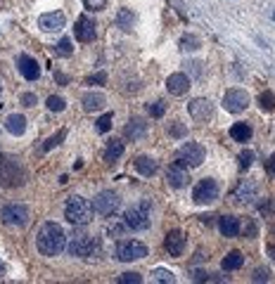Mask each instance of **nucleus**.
Here are the masks:
<instances>
[{"label": "nucleus", "mask_w": 275, "mask_h": 284, "mask_svg": "<svg viewBox=\"0 0 275 284\" xmlns=\"http://www.w3.org/2000/svg\"><path fill=\"white\" fill-rule=\"evenodd\" d=\"M36 246L43 256H60L67 246V235L57 223H45L38 230L36 237Z\"/></svg>", "instance_id": "obj_1"}, {"label": "nucleus", "mask_w": 275, "mask_h": 284, "mask_svg": "<svg viewBox=\"0 0 275 284\" xmlns=\"http://www.w3.org/2000/svg\"><path fill=\"white\" fill-rule=\"evenodd\" d=\"M64 218L71 225H88L93 218V204L83 197H71L64 206Z\"/></svg>", "instance_id": "obj_2"}, {"label": "nucleus", "mask_w": 275, "mask_h": 284, "mask_svg": "<svg viewBox=\"0 0 275 284\" xmlns=\"http://www.w3.org/2000/svg\"><path fill=\"white\" fill-rule=\"evenodd\" d=\"M26 180V173L15 159H0V185L3 187H19Z\"/></svg>", "instance_id": "obj_3"}, {"label": "nucleus", "mask_w": 275, "mask_h": 284, "mask_svg": "<svg viewBox=\"0 0 275 284\" xmlns=\"http://www.w3.org/2000/svg\"><path fill=\"white\" fill-rule=\"evenodd\" d=\"M124 225H126L128 230H147L149 228V204L147 201H142L138 206H131L124 215Z\"/></svg>", "instance_id": "obj_4"}, {"label": "nucleus", "mask_w": 275, "mask_h": 284, "mask_svg": "<svg viewBox=\"0 0 275 284\" xmlns=\"http://www.w3.org/2000/svg\"><path fill=\"white\" fill-rule=\"evenodd\" d=\"M204 147L197 145V142H188V145H183L181 149H178V154H176V159H178V163L181 166H188V168H197V166H202L204 163Z\"/></svg>", "instance_id": "obj_5"}, {"label": "nucleus", "mask_w": 275, "mask_h": 284, "mask_svg": "<svg viewBox=\"0 0 275 284\" xmlns=\"http://www.w3.org/2000/svg\"><path fill=\"white\" fill-rule=\"evenodd\" d=\"M147 256V246L138 242V239H124L117 246V258L121 263H131V261H140Z\"/></svg>", "instance_id": "obj_6"}, {"label": "nucleus", "mask_w": 275, "mask_h": 284, "mask_svg": "<svg viewBox=\"0 0 275 284\" xmlns=\"http://www.w3.org/2000/svg\"><path fill=\"white\" fill-rule=\"evenodd\" d=\"M0 220L10 228H24L29 223V208L24 204H8L0 208Z\"/></svg>", "instance_id": "obj_7"}, {"label": "nucleus", "mask_w": 275, "mask_h": 284, "mask_svg": "<svg viewBox=\"0 0 275 284\" xmlns=\"http://www.w3.org/2000/svg\"><path fill=\"white\" fill-rule=\"evenodd\" d=\"M119 206H121V199H119V194L112 192V190H104V192H100L93 199V211L95 213H100V215L117 213Z\"/></svg>", "instance_id": "obj_8"}, {"label": "nucleus", "mask_w": 275, "mask_h": 284, "mask_svg": "<svg viewBox=\"0 0 275 284\" xmlns=\"http://www.w3.org/2000/svg\"><path fill=\"white\" fill-rule=\"evenodd\" d=\"M192 199H195V204H199V206H204V204H213V201L218 199V185H216V180L204 178V180L195 187Z\"/></svg>", "instance_id": "obj_9"}, {"label": "nucleus", "mask_w": 275, "mask_h": 284, "mask_svg": "<svg viewBox=\"0 0 275 284\" xmlns=\"http://www.w3.org/2000/svg\"><path fill=\"white\" fill-rule=\"evenodd\" d=\"M223 107L230 114H240V111H244L249 107V95L244 90H240V88H233V90H228L223 95Z\"/></svg>", "instance_id": "obj_10"}, {"label": "nucleus", "mask_w": 275, "mask_h": 284, "mask_svg": "<svg viewBox=\"0 0 275 284\" xmlns=\"http://www.w3.org/2000/svg\"><path fill=\"white\" fill-rule=\"evenodd\" d=\"M95 239L90 237V235H74V237L69 239V254L71 256H79V258H88V256L95 251Z\"/></svg>", "instance_id": "obj_11"}, {"label": "nucleus", "mask_w": 275, "mask_h": 284, "mask_svg": "<svg viewBox=\"0 0 275 284\" xmlns=\"http://www.w3.org/2000/svg\"><path fill=\"white\" fill-rule=\"evenodd\" d=\"M64 24H67V17H64L62 12H45V15L38 17V26H40V31H45V33H57V31H62Z\"/></svg>", "instance_id": "obj_12"}, {"label": "nucleus", "mask_w": 275, "mask_h": 284, "mask_svg": "<svg viewBox=\"0 0 275 284\" xmlns=\"http://www.w3.org/2000/svg\"><path fill=\"white\" fill-rule=\"evenodd\" d=\"M74 36H76V40L79 43H90V40H95V24L90 17H79L76 19V24H74Z\"/></svg>", "instance_id": "obj_13"}, {"label": "nucleus", "mask_w": 275, "mask_h": 284, "mask_svg": "<svg viewBox=\"0 0 275 284\" xmlns=\"http://www.w3.org/2000/svg\"><path fill=\"white\" fill-rule=\"evenodd\" d=\"M17 69H19V74H22L26 81H36V78L40 76L38 62L33 60V57H29V54H19V57H17Z\"/></svg>", "instance_id": "obj_14"}, {"label": "nucleus", "mask_w": 275, "mask_h": 284, "mask_svg": "<svg viewBox=\"0 0 275 284\" xmlns=\"http://www.w3.org/2000/svg\"><path fill=\"white\" fill-rule=\"evenodd\" d=\"M188 111L195 121H206L213 114V104L209 100H204V97H197V100H192L188 104Z\"/></svg>", "instance_id": "obj_15"}, {"label": "nucleus", "mask_w": 275, "mask_h": 284, "mask_svg": "<svg viewBox=\"0 0 275 284\" xmlns=\"http://www.w3.org/2000/svg\"><path fill=\"white\" fill-rule=\"evenodd\" d=\"M164 249L169 251V256H173V258L183 256V251H185V237H183V232L181 230L169 232L164 239Z\"/></svg>", "instance_id": "obj_16"}, {"label": "nucleus", "mask_w": 275, "mask_h": 284, "mask_svg": "<svg viewBox=\"0 0 275 284\" xmlns=\"http://www.w3.org/2000/svg\"><path fill=\"white\" fill-rule=\"evenodd\" d=\"M166 180H169L171 187H185V185H190V173L185 171V166L173 163V166L166 168Z\"/></svg>", "instance_id": "obj_17"}, {"label": "nucleus", "mask_w": 275, "mask_h": 284, "mask_svg": "<svg viewBox=\"0 0 275 284\" xmlns=\"http://www.w3.org/2000/svg\"><path fill=\"white\" fill-rule=\"evenodd\" d=\"M166 88H169V92L171 95H176V97H181V95H185V92L190 90V76L188 74H171L169 76V81H166Z\"/></svg>", "instance_id": "obj_18"}, {"label": "nucleus", "mask_w": 275, "mask_h": 284, "mask_svg": "<svg viewBox=\"0 0 275 284\" xmlns=\"http://www.w3.org/2000/svg\"><path fill=\"white\" fill-rule=\"evenodd\" d=\"M256 199V183L252 180H242L235 190V201L237 204H252Z\"/></svg>", "instance_id": "obj_19"}, {"label": "nucleus", "mask_w": 275, "mask_h": 284, "mask_svg": "<svg viewBox=\"0 0 275 284\" xmlns=\"http://www.w3.org/2000/svg\"><path fill=\"white\" fill-rule=\"evenodd\" d=\"M218 230L223 237H237L240 230H242V225L237 220L235 215H221L218 218Z\"/></svg>", "instance_id": "obj_20"}, {"label": "nucleus", "mask_w": 275, "mask_h": 284, "mask_svg": "<svg viewBox=\"0 0 275 284\" xmlns=\"http://www.w3.org/2000/svg\"><path fill=\"white\" fill-rule=\"evenodd\" d=\"M81 102H83V109H86V111H100V109H104V104H107V97H104L102 92H86Z\"/></svg>", "instance_id": "obj_21"}, {"label": "nucleus", "mask_w": 275, "mask_h": 284, "mask_svg": "<svg viewBox=\"0 0 275 284\" xmlns=\"http://www.w3.org/2000/svg\"><path fill=\"white\" fill-rule=\"evenodd\" d=\"M145 133H147V123L142 121V119H131L128 121V126L124 128V135L131 140H140L145 138Z\"/></svg>", "instance_id": "obj_22"}, {"label": "nucleus", "mask_w": 275, "mask_h": 284, "mask_svg": "<svg viewBox=\"0 0 275 284\" xmlns=\"http://www.w3.org/2000/svg\"><path fill=\"white\" fill-rule=\"evenodd\" d=\"M5 128H8L12 135H24V131H26V119H24L22 114H10L8 119H5Z\"/></svg>", "instance_id": "obj_23"}, {"label": "nucleus", "mask_w": 275, "mask_h": 284, "mask_svg": "<svg viewBox=\"0 0 275 284\" xmlns=\"http://www.w3.org/2000/svg\"><path fill=\"white\" fill-rule=\"evenodd\" d=\"M135 171L140 173V176H154L157 173V161L154 159H149V156H138L135 159Z\"/></svg>", "instance_id": "obj_24"}, {"label": "nucleus", "mask_w": 275, "mask_h": 284, "mask_svg": "<svg viewBox=\"0 0 275 284\" xmlns=\"http://www.w3.org/2000/svg\"><path fill=\"white\" fill-rule=\"evenodd\" d=\"M230 138L235 140V142H247V140L252 138V126L249 123H233Z\"/></svg>", "instance_id": "obj_25"}, {"label": "nucleus", "mask_w": 275, "mask_h": 284, "mask_svg": "<svg viewBox=\"0 0 275 284\" xmlns=\"http://www.w3.org/2000/svg\"><path fill=\"white\" fill-rule=\"evenodd\" d=\"M223 270H228V272H233V270H240L244 265V256L240 254V251H230L226 258H223Z\"/></svg>", "instance_id": "obj_26"}, {"label": "nucleus", "mask_w": 275, "mask_h": 284, "mask_svg": "<svg viewBox=\"0 0 275 284\" xmlns=\"http://www.w3.org/2000/svg\"><path fill=\"white\" fill-rule=\"evenodd\" d=\"M178 47H181L183 52H195V50L202 47V40L197 38L195 33H185V36L178 40Z\"/></svg>", "instance_id": "obj_27"}, {"label": "nucleus", "mask_w": 275, "mask_h": 284, "mask_svg": "<svg viewBox=\"0 0 275 284\" xmlns=\"http://www.w3.org/2000/svg\"><path fill=\"white\" fill-rule=\"evenodd\" d=\"M124 154V142L121 140H112L109 145H107V149H104V161H117L119 156Z\"/></svg>", "instance_id": "obj_28"}, {"label": "nucleus", "mask_w": 275, "mask_h": 284, "mask_svg": "<svg viewBox=\"0 0 275 284\" xmlns=\"http://www.w3.org/2000/svg\"><path fill=\"white\" fill-rule=\"evenodd\" d=\"M117 24H119V29L131 31V29H133V24H135V15L131 12V10H119Z\"/></svg>", "instance_id": "obj_29"}, {"label": "nucleus", "mask_w": 275, "mask_h": 284, "mask_svg": "<svg viewBox=\"0 0 275 284\" xmlns=\"http://www.w3.org/2000/svg\"><path fill=\"white\" fill-rule=\"evenodd\" d=\"M152 279L159 284H173L176 282V275H173L171 270H164V268H157L152 270Z\"/></svg>", "instance_id": "obj_30"}, {"label": "nucleus", "mask_w": 275, "mask_h": 284, "mask_svg": "<svg viewBox=\"0 0 275 284\" xmlns=\"http://www.w3.org/2000/svg\"><path fill=\"white\" fill-rule=\"evenodd\" d=\"M259 107H261V111H273L275 109V95L270 90H266V92H261L259 95Z\"/></svg>", "instance_id": "obj_31"}, {"label": "nucleus", "mask_w": 275, "mask_h": 284, "mask_svg": "<svg viewBox=\"0 0 275 284\" xmlns=\"http://www.w3.org/2000/svg\"><path fill=\"white\" fill-rule=\"evenodd\" d=\"M166 131H169L171 138H185V135H188V128H185V123H181V121H171Z\"/></svg>", "instance_id": "obj_32"}, {"label": "nucleus", "mask_w": 275, "mask_h": 284, "mask_svg": "<svg viewBox=\"0 0 275 284\" xmlns=\"http://www.w3.org/2000/svg\"><path fill=\"white\" fill-rule=\"evenodd\" d=\"M64 138H67V131H64V128H62V131H57V135H50V138L45 140V145H43V152H50V149L60 145Z\"/></svg>", "instance_id": "obj_33"}, {"label": "nucleus", "mask_w": 275, "mask_h": 284, "mask_svg": "<svg viewBox=\"0 0 275 284\" xmlns=\"http://www.w3.org/2000/svg\"><path fill=\"white\" fill-rule=\"evenodd\" d=\"M47 109H50V111H64V109H67V102H64L62 97H57V95H50V97H47Z\"/></svg>", "instance_id": "obj_34"}, {"label": "nucleus", "mask_w": 275, "mask_h": 284, "mask_svg": "<svg viewBox=\"0 0 275 284\" xmlns=\"http://www.w3.org/2000/svg\"><path fill=\"white\" fill-rule=\"evenodd\" d=\"M166 111V104L164 102H152V104H147V114L154 116V119H161Z\"/></svg>", "instance_id": "obj_35"}, {"label": "nucleus", "mask_w": 275, "mask_h": 284, "mask_svg": "<svg viewBox=\"0 0 275 284\" xmlns=\"http://www.w3.org/2000/svg\"><path fill=\"white\" fill-rule=\"evenodd\" d=\"M71 52H74V47H71L69 38H62L60 43H57V54H60V57H69Z\"/></svg>", "instance_id": "obj_36"}, {"label": "nucleus", "mask_w": 275, "mask_h": 284, "mask_svg": "<svg viewBox=\"0 0 275 284\" xmlns=\"http://www.w3.org/2000/svg\"><path fill=\"white\" fill-rule=\"evenodd\" d=\"M254 282H270V270L268 268H256L252 275Z\"/></svg>", "instance_id": "obj_37"}, {"label": "nucleus", "mask_w": 275, "mask_h": 284, "mask_svg": "<svg viewBox=\"0 0 275 284\" xmlns=\"http://www.w3.org/2000/svg\"><path fill=\"white\" fill-rule=\"evenodd\" d=\"M119 282L121 284H140L142 277L138 275V272H124V275L119 277Z\"/></svg>", "instance_id": "obj_38"}, {"label": "nucleus", "mask_w": 275, "mask_h": 284, "mask_svg": "<svg viewBox=\"0 0 275 284\" xmlns=\"http://www.w3.org/2000/svg\"><path fill=\"white\" fill-rule=\"evenodd\" d=\"M112 128V114H102L97 119V131L100 133H107Z\"/></svg>", "instance_id": "obj_39"}, {"label": "nucleus", "mask_w": 275, "mask_h": 284, "mask_svg": "<svg viewBox=\"0 0 275 284\" xmlns=\"http://www.w3.org/2000/svg\"><path fill=\"white\" fill-rule=\"evenodd\" d=\"M252 161H254V152L252 149H244V152L240 154V166H242V168H249Z\"/></svg>", "instance_id": "obj_40"}, {"label": "nucleus", "mask_w": 275, "mask_h": 284, "mask_svg": "<svg viewBox=\"0 0 275 284\" xmlns=\"http://www.w3.org/2000/svg\"><path fill=\"white\" fill-rule=\"evenodd\" d=\"M83 5H86V10H102L104 5H107V0H83Z\"/></svg>", "instance_id": "obj_41"}, {"label": "nucleus", "mask_w": 275, "mask_h": 284, "mask_svg": "<svg viewBox=\"0 0 275 284\" xmlns=\"http://www.w3.org/2000/svg\"><path fill=\"white\" fill-rule=\"evenodd\" d=\"M256 223H254V220H247V225H244V237H249V239H254L256 237Z\"/></svg>", "instance_id": "obj_42"}, {"label": "nucleus", "mask_w": 275, "mask_h": 284, "mask_svg": "<svg viewBox=\"0 0 275 284\" xmlns=\"http://www.w3.org/2000/svg\"><path fill=\"white\" fill-rule=\"evenodd\" d=\"M22 104H24V107H36V92H24V95H22Z\"/></svg>", "instance_id": "obj_43"}, {"label": "nucleus", "mask_w": 275, "mask_h": 284, "mask_svg": "<svg viewBox=\"0 0 275 284\" xmlns=\"http://www.w3.org/2000/svg\"><path fill=\"white\" fill-rule=\"evenodd\" d=\"M195 279H197V282H204V279H206V282H211V275H209V272H204V270H197Z\"/></svg>", "instance_id": "obj_44"}, {"label": "nucleus", "mask_w": 275, "mask_h": 284, "mask_svg": "<svg viewBox=\"0 0 275 284\" xmlns=\"http://www.w3.org/2000/svg\"><path fill=\"white\" fill-rule=\"evenodd\" d=\"M266 168H268V173H270V176H275V152H273V156H270V159H268Z\"/></svg>", "instance_id": "obj_45"}, {"label": "nucleus", "mask_w": 275, "mask_h": 284, "mask_svg": "<svg viewBox=\"0 0 275 284\" xmlns=\"http://www.w3.org/2000/svg\"><path fill=\"white\" fill-rule=\"evenodd\" d=\"M188 67H192V71H195L197 76H202V62H192V64H188Z\"/></svg>", "instance_id": "obj_46"}, {"label": "nucleus", "mask_w": 275, "mask_h": 284, "mask_svg": "<svg viewBox=\"0 0 275 284\" xmlns=\"http://www.w3.org/2000/svg\"><path fill=\"white\" fill-rule=\"evenodd\" d=\"M104 81H107V76H104V74H97L95 78H90V83H104Z\"/></svg>", "instance_id": "obj_47"}, {"label": "nucleus", "mask_w": 275, "mask_h": 284, "mask_svg": "<svg viewBox=\"0 0 275 284\" xmlns=\"http://www.w3.org/2000/svg\"><path fill=\"white\" fill-rule=\"evenodd\" d=\"M268 256H270V258H273V263H275V244H268Z\"/></svg>", "instance_id": "obj_48"}, {"label": "nucleus", "mask_w": 275, "mask_h": 284, "mask_svg": "<svg viewBox=\"0 0 275 284\" xmlns=\"http://www.w3.org/2000/svg\"><path fill=\"white\" fill-rule=\"evenodd\" d=\"M5 272H8V268H5V263H3V258H0V277L5 275Z\"/></svg>", "instance_id": "obj_49"}, {"label": "nucleus", "mask_w": 275, "mask_h": 284, "mask_svg": "<svg viewBox=\"0 0 275 284\" xmlns=\"http://www.w3.org/2000/svg\"><path fill=\"white\" fill-rule=\"evenodd\" d=\"M270 235H275V223H273V225H270Z\"/></svg>", "instance_id": "obj_50"}, {"label": "nucleus", "mask_w": 275, "mask_h": 284, "mask_svg": "<svg viewBox=\"0 0 275 284\" xmlns=\"http://www.w3.org/2000/svg\"><path fill=\"white\" fill-rule=\"evenodd\" d=\"M0 90H3V88H0Z\"/></svg>", "instance_id": "obj_51"}, {"label": "nucleus", "mask_w": 275, "mask_h": 284, "mask_svg": "<svg viewBox=\"0 0 275 284\" xmlns=\"http://www.w3.org/2000/svg\"><path fill=\"white\" fill-rule=\"evenodd\" d=\"M273 17H275V15H273Z\"/></svg>", "instance_id": "obj_52"}]
</instances>
